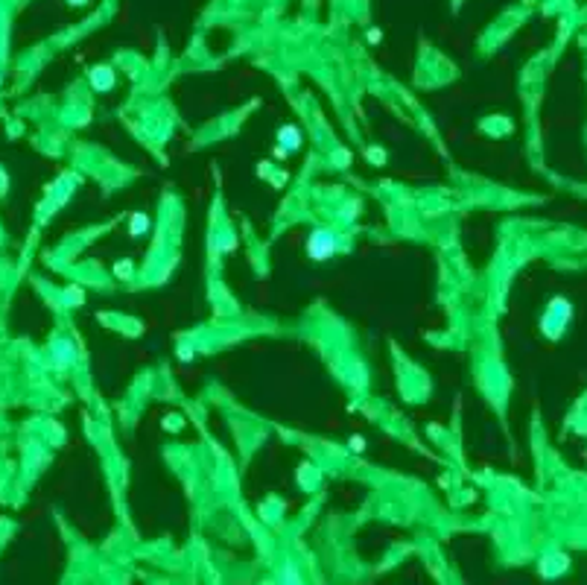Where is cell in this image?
Returning <instances> with one entry per match:
<instances>
[{"instance_id":"cell-6","label":"cell","mask_w":587,"mask_h":585,"mask_svg":"<svg viewBox=\"0 0 587 585\" xmlns=\"http://www.w3.org/2000/svg\"><path fill=\"white\" fill-rule=\"evenodd\" d=\"M73 3H82V0H73Z\"/></svg>"},{"instance_id":"cell-4","label":"cell","mask_w":587,"mask_h":585,"mask_svg":"<svg viewBox=\"0 0 587 585\" xmlns=\"http://www.w3.org/2000/svg\"><path fill=\"white\" fill-rule=\"evenodd\" d=\"M149 228V220L143 217V214H134L132 217V234H140V231H146Z\"/></svg>"},{"instance_id":"cell-1","label":"cell","mask_w":587,"mask_h":585,"mask_svg":"<svg viewBox=\"0 0 587 585\" xmlns=\"http://www.w3.org/2000/svg\"><path fill=\"white\" fill-rule=\"evenodd\" d=\"M307 252H310V258H316V260L330 258V255L336 252V237L330 234V231L319 228V231H313V234H310V240H307Z\"/></svg>"},{"instance_id":"cell-3","label":"cell","mask_w":587,"mask_h":585,"mask_svg":"<svg viewBox=\"0 0 587 585\" xmlns=\"http://www.w3.org/2000/svg\"><path fill=\"white\" fill-rule=\"evenodd\" d=\"M281 147L284 150H295L298 147V132L289 126V129H281Z\"/></svg>"},{"instance_id":"cell-2","label":"cell","mask_w":587,"mask_h":585,"mask_svg":"<svg viewBox=\"0 0 587 585\" xmlns=\"http://www.w3.org/2000/svg\"><path fill=\"white\" fill-rule=\"evenodd\" d=\"M91 79H94V85L100 88V91L111 88V82H114V76H111V70H108V68H97L94 73H91Z\"/></svg>"},{"instance_id":"cell-5","label":"cell","mask_w":587,"mask_h":585,"mask_svg":"<svg viewBox=\"0 0 587 585\" xmlns=\"http://www.w3.org/2000/svg\"><path fill=\"white\" fill-rule=\"evenodd\" d=\"M129 272H132V263H129V260H126V263H120V275L126 278Z\"/></svg>"}]
</instances>
